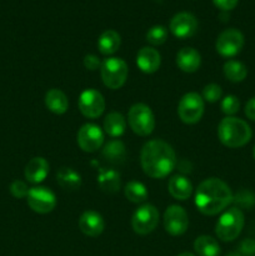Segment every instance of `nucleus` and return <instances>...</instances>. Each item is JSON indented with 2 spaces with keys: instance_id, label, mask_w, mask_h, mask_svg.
Here are the masks:
<instances>
[{
  "instance_id": "obj_1",
  "label": "nucleus",
  "mask_w": 255,
  "mask_h": 256,
  "mask_svg": "<svg viewBox=\"0 0 255 256\" xmlns=\"http://www.w3.org/2000/svg\"><path fill=\"white\" fill-rule=\"evenodd\" d=\"M140 162L148 176L152 179H162L174 170L176 165V155L172 145L164 140L154 139L142 146Z\"/></svg>"
},
{
  "instance_id": "obj_2",
  "label": "nucleus",
  "mask_w": 255,
  "mask_h": 256,
  "mask_svg": "<svg viewBox=\"0 0 255 256\" xmlns=\"http://www.w3.org/2000/svg\"><path fill=\"white\" fill-rule=\"evenodd\" d=\"M232 202L234 196L230 188L218 178H209L202 182L195 192V205L198 210L209 216L224 212Z\"/></svg>"
},
{
  "instance_id": "obj_3",
  "label": "nucleus",
  "mask_w": 255,
  "mask_h": 256,
  "mask_svg": "<svg viewBox=\"0 0 255 256\" xmlns=\"http://www.w3.org/2000/svg\"><path fill=\"white\" fill-rule=\"evenodd\" d=\"M218 136L222 145L235 149L246 145L252 139V132L249 124L242 119L226 116L219 122Z\"/></svg>"
},
{
  "instance_id": "obj_4",
  "label": "nucleus",
  "mask_w": 255,
  "mask_h": 256,
  "mask_svg": "<svg viewBox=\"0 0 255 256\" xmlns=\"http://www.w3.org/2000/svg\"><path fill=\"white\" fill-rule=\"evenodd\" d=\"M245 224V218L239 208L234 206L225 210L215 225L216 236L222 242H232L242 232Z\"/></svg>"
},
{
  "instance_id": "obj_5",
  "label": "nucleus",
  "mask_w": 255,
  "mask_h": 256,
  "mask_svg": "<svg viewBox=\"0 0 255 256\" xmlns=\"http://www.w3.org/2000/svg\"><path fill=\"white\" fill-rule=\"evenodd\" d=\"M128 65L120 58H108L102 60L100 66L102 80L106 88L112 90L120 89L128 79Z\"/></svg>"
},
{
  "instance_id": "obj_6",
  "label": "nucleus",
  "mask_w": 255,
  "mask_h": 256,
  "mask_svg": "<svg viewBox=\"0 0 255 256\" xmlns=\"http://www.w3.org/2000/svg\"><path fill=\"white\" fill-rule=\"evenodd\" d=\"M128 122L135 134L139 136H148L154 132L155 116L148 105L138 102L129 109Z\"/></svg>"
},
{
  "instance_id": "obj_7",
  "label": "nucleus",
  "mask_w": 255,
  "mask_h": 256,
  "mask_svg": "<svg viewBox=\"0 0 255 256\" xmlns=\"http://www.w3.org/2000/svg\"><path fill=\"white\" fill-rule=\"evenodd\" d=\"M204 99L198 92H188L178 104V115L185 124H196L204 115Z\"/></svg>"
},
{
  "instance_id": "obj_8",
  "label": "nucleus",
  "mask_w": 255,
  "mask_h": 256,
  "mask_svg": "<svg viewBox=\"0 0 255 256\" xmlns=\"http://www.w3.org/2000/svg\"><path fill=\"white\" fill-rule=\"evenodd\" d=\"M159 222V212L152 204H144L135 210L132 218V226L136 234L148 235L154 232Z\"/></svg>"
},
{
  "instance_id": "obj_9",
  "label": "nucleus",
  "mask_w": 255,
  "mask_h": 256,
  "mask_svg": "<svg viewBox=\"0 0 255 256\" xmlns=\"http://www.w3.org/2000/svg\"><path fill=\"white\" fill-rule=\"evenodd\" d=\"M244 35L238 29H226L218 36L215 49L222 56L232 58L244 48Z\"/></svg>"
},
{
  "instance_id": "obj_10",
  "label": "nucleus",
  "mask_w": 255,
  "mask_h": 256,
  "mask_svg": "<svg viewBox=\"0 0 255 256\" xmlns=\"http://www.w3.org/2000/svg\"><path fill=\"white\" fill-rule=\"evenodd\" d=\"M28 205L38 214H48L56 206V196L54 192L45 186H35L28 192Z\"/></svg>"
},
{
  "instance_id": "obj_11",
  "label": "nucleus",
  "mask_w": 255,
  "mask_h": 256,
  "mask_svg": "<svg viewBox=\"0 0 255 256\" xmlns=\"http://www.w3.org/2000/svg\"><path fill=\"white\" fill-rule=\"evenodd\" d=\"M78 145L85 152H95L104 144V132L98 125L88 122L78 132Z\"/></svg>"
},
{
  "instance_id": "obj_12",
  "label": "nucleus",
  "mask_w": 255,
  "mask_h": 256,
  "mask_svg": "<svg viewBox=\"0 0 255 256\" xmlns=\"http://www.w3.org/2000/svg\"><path fill=\"white\" fill-rule=\"evenodd\" d=\"M189 226L186 212L179 205H170L164 212V229L172 236H180Z\"/></svg>"
},
{
  "instance_id": "obj_13",
  "label": "nucleus",
  "mask_w": 255,
  "mask_h": 256,
  "mask_svg": "<svg viewBox=\"0 0 255 256\" xmlns=\"http://www.w3.org/2000/svg\"><path fill=\"white\" fill-rule=\"evenodd\" d=\"M79 110L85 118L96 119L105 110L104 96L98 90H84L79 96Z\"/></svg>"
},
{
  "instance_id": "obj_14",
  "label": "nucleus",
  "mask_w": 255,
  "mask_h": 256,
  "mask_svg": "<svg viewBox=\"0 0 255 256\" xmlns=\"http://www.w3.org/2000/svg\"><path fill=\"white\" fill-rule=\"evenodd\" d=\"M198 30V20L192 12H178L170 20V32L179 39L192 38Z\"/></svg>"
},
{
  "instance_id": "obj_15",
  "label": "nucleus",
  "mask_w": 255,
  "mask_h": 256,
  "mask_svg": "<svg viewBox=\"0 0 255 256\" xmlns=\"http://www.w3.org/2000/svg\"><path fill=\"white\" fill-rule=\"evenodd\" d=\"M105 222L102 215L94 210H88L82 214L79 219V229L82 234L90 238H96L104 232Z\"/></svg>"
},
{
  "instance_id": "obj_16",
  "label": "nucleus",
  "mask_w": 255,
  "mask_h": 256,
  "mask_svg": "<svg viewBox=\"0 0 255 256\" xmlns=\"http://www.w3.org/2000/svg\"><path fill=\"white\" fill-rule=\"evenodd\" d=\"M162 62L159 52L152 46H144L138 52L136 65L145 74H152L158 72Z\"/></svg>"
},
{
  "instance_id": "obj_17",
  "label": "nucleus",
  "mask_w": 255,
  "mask_h": 256,
  "mask_svg": "<svg viewBox=\"0 0 255 256\" xmlns=\"http://www.w3.org/2000/svg\"><path fill=\"white\" fill-rule=\"evenodd\" d=\"M48 174H49V162L42 156L32 158L24 170L25 179L32 184H39L44 182Z\"/></svg>"
},
{
  "instance_id": "obj_18",
  "label": "nucleus",
  "mask_w": 255,
  "mask_h": 256,
  "mask_svg": "<svg viewBox=\"0 0 255 256\" xmlns=\"http://www.w3.org/2000/svg\"><path fill=\"white\" fill-rule=\"evenodd\" d=\"M202 64V56L194 48H182L176 55V65L182 72H195Z\"/></svg>"
},
{
  "instance_id": "obj_19",
  "label": "nucleus",
  "mask_w": 255,
  "mask_h": 256,
  "mask_svg": "<svg viewBox=\"0 0 255 256\" xmlns=\"http://www.w3.org/2000/svg\"><path fill=\"white\" fill-rule=\"evenodd\" d=\"M168 190L174 199L184 202L192 194V185L188 178L182 175H175L168 182Z\"/></svg>"
},
{
  "instance_id": "obj_20",
  "label": "nucleus",
  "mask_w": 255,
  "mask_h": 256,
  "mask_svg": "<svg viewBox=\"0 0 255 256\" xmlns=\"http://www.w3.org/2000/svg\"><path fill=\"white\" fill-rule=\"evenodd\" d=\"M98 184L99 188L106 194H115L120 190L122 179L120 174L114 169H100L98 175Z\"/></svg>"
},
{
  "instance_id": "obj_21",
  "label": "nucleus",
  "mask_w": 255,
  "mask_h": 256,
  "mask_svg": "<svg viewBox=\"0 0 255 256\" xmlns=\"http://www.w3.org/2000/svg\"><path fill=\"white\" fill-rule=\"evenodd\" d=\"M56 182L62 189L68 192H75L82 186V176L72 168H60L56 172Z\"/></svg>"
},
{
  "instance_id": "obj_22",
  "label": "nucleus",
  "mask_w": 255,
  "mask_h": 256,
  "mask_svg": "<svg viewBox=\"0 0 255 256\" xmlns=\"http://www.w3.org/2000/svg\"><path fill=\"white\" fill-rule=\"evenodd\" d=\"M45 105L52 112L62 115L68 112L69 102H68L66 95L60 89H50L45 94Z\"/></svg>"
},
{
  "instance_id": "obj_23",
  "label": "nucleus",
  "mask_w": 255,
  "mask_h": 256,
  "mask_svg": "<svg viewBox=\"0 0 255 256\" xmlns=\"http://www.w3.org/2000/svg\"><path fill=\"white\" fill-rule=\"evenodd\" d=\"M122 39L115 30H105L98 39V49L102 55H112L119 50Z\"/></svg>"
},
{
  "instance_id": "obj_24",
  "label": "nucleus",
  "mask_w": 255,
  "mask_h": 256,
  "mask_svg": "<svg viewBox=\"0 0 255 256\" xmlns=\"http://www.w3.org/2000/svg\"><path fill=\"white\" fill-rule=\"evenodd\" d=\"M126 129V120L120 112H112L104 120V132L112 138L122 136Z\"/></svg>"
},
{
  "instance_id": "obj_25",
  "label": "nucleus",
  "mask_w": 255,
  "mask_h": 256,
  "mask_svg": "<svg viewBox=\"0 0 255 256\" xmlns=\"http://www.w3.org/2000/svg\"><path fill=\"white\" fill-rule=\"evenodd\" d=\"M102 156L108 162L112 164H122L126 156V149L122 142L120 140H110L108 144L104 145L102 149Z\"/></svg>"
},
{
  "instance_id": "obj_26",
  "label": "nucleus",
  "mask_w": 255,
  "mask_h": 256,
  "mask_svg": "<svg viewBox=\"0 0 255 256\" xmlns=\"http://www.w3.org/2000/svg\"><path fill=\"white\" fill-rule=\"evenodd\" d=\"M194 250L199 256H219L220 246L212 236L202 235L194 242Z\"/></svg>"
},
{
  "instance_id": "obj_27",
  "label": "nucleus",
  "mask_w": 255,
  "mask_h": 256,
  "mask_svg": "<svg viewBox=\"0 0 255 256\" xmlns=\"http://www.w3.org/2000/svg\"><path fill=\"white\" fill-rule=\"evenodd\" d=\"M225 78L232 82H242L248 75V69L242 62L238 60H228L222 66Z\"/></svg>"
},
{
  "instance_id": "obj_28",
  "label": "nucleus",
  "mask_w": 255,
  "mask_h": 256,
  "mask_svg": "<svg viewBox=\"0 0 255 256\" xmlns=\"http://www.w3.org/2000/svg\"><path fill=\"white\" fill-rule=\"evenodd\" d=\"M124 194L129 202L134 204H142L148 199V190L142 182H129L125 185Z\"/></svg>"
},
{
  "instance_id": "obj_29",
  "label": "nucleus",
  "mask_w": 255,
  "mask_h": 256,
  "mask_svg": "<svg viewBox=\"0 0 255 256\" xmlns=\"http://www.w3.org/2000/svg\"><path fill=\"white\" fill-rule=\"evenodd\" d=\"M168 39V30L162 25H155L152 26L146 32V40L152 45H162L166 42Z\"/></svg>"
},
{
  "instance_id": "obj_30",
  "label": "nucleus",
  "mask_w": 255,
  "mask_h": 256,
  "mask_svg": "<svg viewBox=\"0 0 255 256\" xmlns=\"http://www.w3.org/2000/svg\"><path fill=\"white\" fill-rule=\"evenodd\" d=\"M240 109V102L235 95H228L222 102V112L228 116H232Z\"/></svg>"
},
{
  "instance_id": "obj_31",
  "label": "nucleus",
  "mask_w": 255,
  "mask_h": 256,
  "mask_svg": "<svg viewBox=\"0 0 255 256\" xmlns=\"http://www.w3.org/2000/svg\"><path fill=\"white\" fill-rule=\"evenodd\" d=\"M222 90L218 84H209L202 89V98L208 102H216L222 99Z\"/></svg>"
},
{
  "instance_id": "obj_32",
  "label": "nucleus",
  "mask_w": 255,
  "mask_h": 256,
  "mask_svg": "<svg viewBox=\"0 0 255 256\" xmlns=\"http://www.w3.org/2000/svg\"><path fill=\"white\" fill-rule=\"evenodd\" d=\"M10 192L14 198L16 199H22V198L28 196V192H29V188L22 180H15L10 185Z\"/></svg>"
},
{
  "instance_id": "obj_33",
  "label": "nucleus",
  "mask_w": 255,
  "mask_h": 256,
  "mask_svg": "<svg viewBox=\"0 0 255 256\" xmlns=\"http://www.w3.org/2000/svg\"><path fill=\"white\" fill-rule=\"evenodd\" d=\"M240 255L242 256H254L255 255V240L246 239L240 244Z\"/></svg>"
},
{
  "instance_id": "obj_34",
  "label": "nucleus",
  "mask_w": 255,
  "mask_h": 256,
  "mask_svg": "<svg viewBox=\"0 0 255 256\" xmlns=\"http://www.w3.org/2000/svg\"><path fill=\"white\" fill-rule=\"evenodd\" d=\"M84 66L88 70H92V72H94V70L100 69V66H102V62H100L99 58H98L96 55L88 54V55H85V58H84Z\"/></svg>"
},
{
  "instance_id": "obj_35",
  "label": "nucleus",
  "mask_w": 255,
  "mask_h": 256,
  "mask_svg": "<svg viewBox=\"0 0 255 256\" xmlns=\"http://www.w3.org/2000/svg\"><path fill=\"white\" fill-rule=\"evenodd\" d=\"M239 0H212L214 5L216 8H219L222 12H229L232 10L238 5Z\"/></svg>"
},
{
  "instance_id": "obj_36",
  "label": "nucleus",
  "mask_w": 255,
  "mask_h": 256,
  "mask_svg": "<svg viewBox=\"0 0 255 256\" xmlns=\"http://www.w3.org/2000/svg\"><path fill=\"white\" fill-rule=\"evenodd\" d=\"M245 115L248 116V119L255 122V96L252 98V99L245 104Z\"/></svg>"
},
{
  "instance_id": "obj_37",
  "label": "nucleus",
  "mask_w": 255,
  "mask_h": 256,
  "mask_svg": "<svg viewBox=\"0 0 255 256\" xmlns=\"http://www.w3.org/2000/svg\"><path fill=\"white\" fill-rule=\"evenodd\" d=\"M226 256H242V255H240L239 252H229Z\"/></svg>"
},
{
  "instance_id": "obj_38",
  "label": "nucleus",
  "mask_w": 255,
  "mask_h": 256,
  "mask_svg": "<svg viewBox=\"0 0 255 256\" xmlns=\"http://www.w3.org/2000/svg\"><path fill=\"white\" fill-rule=\"evenodd\" d=\"M178 256H195V255L192 254V252H182V254H179Z\"/></svg>"
},
{
  "instance_id": "obj_39",
  "label": "nucleus",
  "mask_w": 255,
  "mask_h": 256,
  "mask_svg": "<svg viewBox=\"0 0 255 256\" xmlns=\"http://www.w3.org/2000/svg\"><path fill=\"white\" fill-rule=\"evenodd\" d=\"M252 156H254L255 159V145H254V149H252Z\"/></svg>"
}]
</instances>
